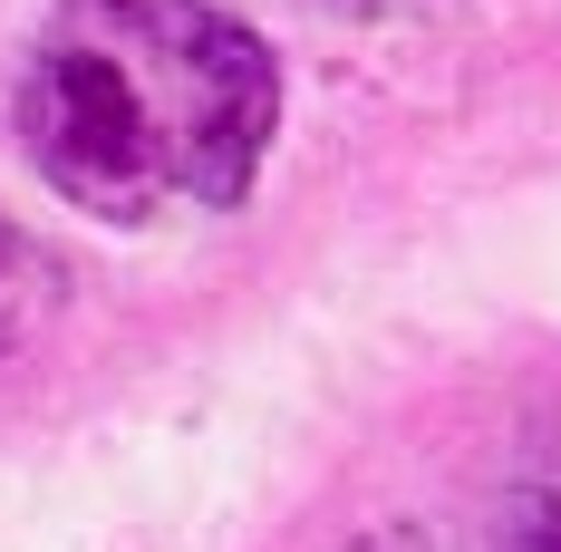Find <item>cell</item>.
<instances>
[{
	"instance_id": "cell-1",
	"label": "cell",
	"mask_w": 561,
	"mask_h": 552,
	"mask_svg": "<svg viewBox=\"0 0 561 552\" xmlns=\"http://www.w3.org/2000/svg\"><path fill=\"white\" fill-rule=\"evenodd\" d=\"M20 146L98 223L224 214L280 126V68L224 0H58L20 58Z\"/></svg>"
},
{
	"instance_id": "cell-2",
	"label": "cell",
	"mask_w": 561,
	"mask_h": 552,
	"mask_svg": "<svg viewBox=\"0 0 561 552\" xmlns=\"http://www.w3.org/2000/svg\"><path fill=\"white\" fill-rule=\"evenodd\" d=\"M49 311H58V262L39 252V233H20L0 214V369L49 330Z\"/></svg>"
}]
</instances>
